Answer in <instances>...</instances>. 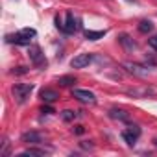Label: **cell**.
Instances as JSON below:
<instances>
[{
	"label": "cell",
	"instance_id": "6da1fadb",
	"mask_svg": "<svg viewBox=\"0 0 157 157\" xmlns=\"http://www.w3.org/2000/svg\"><path fill=\"white\" fill-rule=\"evenodd\" d=\"M32 93H33V83H17V85H13V94H15L19 104H24L30 98Z\"/></svg>",
	"mask_w": 157,
	"mask_h": 157
},
{
	"label": "cell",
	"instance_id": "7a4b0ae2",
	"mask_svg": "<svg viewBox=\"0 0 157 157\" xmlns=\"http://www.w3.org/2000/svg\"><path fill=\"white\" fill-rule=\"evenodd\" d=\"M28 56H30V61H32V63H33L37 68H44V67H46V57H44L43 50H41L37 44L30 46V52H28Z\"/></svg>",
	"mask_w": 157,
	"mask_h": 157
},
{
	"label": "cell",
	"instance_id": "3957f363",
	"mask_svg": "<svg viewBox=\"0 0 157 157\" xmlns=\"http://www.w3.org/2000/svg\"><path fill=\"white\" fill-rule=\"evenodd\" d=\"M72 96L76 100H80L82 104H89V105H94L96 104V96L94 93L87 91V89H72Z\"/></svg>",
	"mask_w": 157,
	"mask_h": 157
},
{
	"label": "cell",
	"instance_id": "277c9868",
	"mask_svg": "<svg viewBox=\"0 0 157 157\" xmlns=\"http://www.w3.org/2000/svg\"><path fill=\"white\" fill-rule=\"evenodd\" d=\"M139 135H140V128H139V126H135V124L122 131V139L126 140V144H128V146H135V142H137Z\"/></svg>",
	"mask_w": 157,
	"mask_h": 157
},
{
	"label": "cell",
	"instance_id": "5b68a950",
	"mask_svg": "<svg viewBox=\"0 0 157 157\" xmlns=\"http://www.w3.org/2000/svg\"><path fill=\"white\" fill-rule=\"evenodd\" d=\"M91 61H93V54H78L76 57H72L70 67L72 68H85Z\"/></svg>",
	"mask_w": 157,
	"mask_h": 157
},
{
	"label": "cell",
	"instance_id": "8992f818",
	"mask_svg": "<svg viewBox=\"0 0 157 157\" xmlns=\"http://www.w3.org/2000/svg\"><path fill=\"white\" fill-rule=\"evenodd\" d=\"M80 30V24H78V19L74 17V13H67V22H65V33H76Z\"/></svg>",
	"mask_w": 157,
	"mask_h": 157
},
{
	"label": "cell",
	"instance_id": "52a82bcc",
	"mask_svg": "<svg viewBox=\"0 0 157 157\" xmlns=\"http://www.w3.org/2000/svg\"><path fill=\"white\" fill-rule=\"evenodd\" d=\"M21 140L26 142V144H41L43 142V135L37 133V131H26V133H22Z\"/></svg>",
	"mask_w": 157,
	"mask_h": 157
},
{
	"label": "cell",
	"instance_id": "ba28073f",
	"mask_svg": "<svg viewBox=\"0 0 157 157\" xmlns=\"http://www.w3.org/2000/svg\"><path fill=\"white\" fill-rule=\"evenodd\" d=\"M39 96H41V100L46 102V104H52V102H56V100L59 98L57 91H54V89H43V91L39 93Z\"/></svg>",
	"mask_w": 157,
	"mask_h": 157
},
{
	"label": "cell",
	"instance_id": "9c48e42d",
	"mask_svg": "<svg viewBox=\"0 0 157 157\" xmlns=\"http://www.w3.org/2000/svg\"><path fill=\"white\" fill-rule=\"evenodd\" d=\"M118 43H120L126 50H135V48H137V43H135L128 33H120V35H118Z\"/></svg>",
	"mask_w": 157,
	"mask_h": 157
},
{
	"label": "cell",
	"instance_id": "30bf717a",
	"mask_svg": "<svg viewBox=\"0 0 157 157\" xmlns=\"http://www.w3.org/2000/svg\"><path fill=\"white\" fill-rule=\"evenodd\" d=\"M124 68H128V72H131L135 76H146L148 74V68H144L140 65H135V63H124Z\"/></svg>",
	"mask_w": 157,
	"mask_h": 157
},
{
	"label": "cell",
	"instance_id": "8fae6325",
	"mask_svg": "<svg viewBox=\"0 0 157 157\" xmlns=\"http://www.w3.org/2000/svg\"><path fill=\"white\" fill-rule=\"evenodd\" d=\"M6 41L8 43H15V44H21V46H26V44H30L32 39H26L21 33H17V35H6Z\"/></svg>",
	"mask_w": 157,
	"mask_h": 157
},
{
	"label": "cell",
	"instance_id": "7c38bea8",
	"mask_svg": "<svg viewBox=\"0 0 157 157\" xmlns=\"http://www.w3.org/2000/svg\"><path fill=\"white\" fill-rule=\"evenodd\" d=\"M105 35V30H85V39L89 41H98Z\"/></svg>",
	"mask_w": 157,
	"mask_h": 157
},
{
	"label": "cell",
	"instance_id": "4fadbf2b",
	"mask_svg": "<svg viewBox=\"0 0 157 157\" xmlns=\"http://www.w3.org/2000/svg\"><path fill=\"white\" fill-rule=\"evenodd\" d=\"M109 117L115 118V120H122V122H128L129 120V115L126 111H122V109H111L109 111Z\"/></svg>",
	"mask_w": 157,
	"mask_h": 157
},
{
	"label": "cell",
	"instance_id": "5bb4252c",
	"mask_svg": "<svg viewBox=\"0 0 157 157\" xmlns=\"http://www.w3.org/2000/svg\"><path fill=\"white\" fill-rule=\"evenodd\" d=\"M78 117H80V111H70V109L61 111V118H63L65 122H72V120L78 118Z\"/></svg>",
	"mask_w": 157,
	"mask_h": 157
},
{
	"label": "cell",
	"instance_id": "9a60e30c",
	"mask_svg": "<svg viewBox=\"0 0 157 157\" xmlns=\"http://www.w3.org/2000/svg\"><path fill=\"white\" fill-rule=\"evenodd\" d=\"M137 28L140 33H150V32H153V22L151 21H140Z\"/></svg>",
	"mask_w": 157,
	"mask_h": 157
},
{
	"label": "cell",
	"instance_id": "2e32d148",
	"mask_svg": "<svg viewBox=\"0 0 157 157\" xmlns=\"http://www.w3.org/2000/svg\"><path fill=\"white\" fill-rule=\"evenodd\" d=\"M57 83L63 85V87H70V85L76 83V78L74 76H61V78H57Z\"/></svg>",
	"mask_w": 157,
	"mask_h": 157
},
{
	"label": "cell",
	"instance_id": "e0dca14e",
	"mask_svg": "<svg viewBox=\"0 0 157 157\" xmlns=\"http://www.w3.org/2000/svg\"><path fill=\"white\" fill-rule=\"evenodd\" d=\"M26 155H30V157H33V155L43 157V155H46V151L44 150H37V148H30V150H26V151L21 153V157H26Z\"/></svg>",
	"mask_w": 157,
	"mask_h": 157
},
{
	"label": "cell",
	"instance_id": "ac0fdd59",
	"mask_svg": "<svg viewBox=\"0 0 157 157\" xmlns=\"http://www.w3.org/2000/svg\"><path fill=\"white\" fill-rule=\"evenodd\" d=\"M128 94H133V96H146V94H151V89H129Z\"/></svg>",
	"mask_w": 157,
	"mask_h": 157
},
{
	"label": "cell",
	"instance_id": "d6986e66",
	"mask_svg": "<svg viewBox=\"0 0 157 157\" xmlns=\"http://www.w3.org/2000/svg\"><path fill=\"white\" fill-rule=\"evenodd\" d=\"M19 33H21L22 37H26V39H33V37L37 35V32H35L33 28H22V30H21Z\"/></svg>",
	"mask_w": 157,
	"mask_h": 157
},
{
	"label": "cell",
	"instance_id": "ffe728a7",
	"mask_svg": "<svg viewBox=\"0 0 157 157\" xmlns=\"http://www.w3.org/2000/svg\"><path fill=\"white\" fill-rule=\"evenodd\" d=\"M148 44H150L153 50H157V37H150V39H148Z\"/></svg>",
	"mask_w": 157,
	"mask_h": 157
},
{
	"label": "cell",
	"instance_id": "44dd1931",
	"mask_svg": "<svg viewBox=\"0 0 157 157\" xmlns=\"http://www.w3.org/2000/svg\"><path fill=\"white\" fill-rule=\"evenodd\" d=\"M26 72H28V68H26V67H19L17 70H13V74H26Z\"/></svg>",
	"mask_w": 157,
	"mask_h": 157
},
{
	"label": "cell",
	"instance_id": "7402d4cb",
	"mask_svg": "<svg viewBox=\"0 0 157 157\" xmlns=\"http://www.w3.org/2000/svg\"><path fill=\"white\" fill-rule=\"evenodd\" d=\"M41 113H44V115H52V113H56V111H54L52 107H48V105H46V107H43V109H41Z\"/></svg>",
	"mask_w": 157,
	"mask_h": 157
},
{
	"label": "cell",
	"instance_id": "603a6c76",
	"mask_svg": "<svg viewBox=\"0 0 157 157\" xmlns=\"http://www.w3.org/2000/svg\"><path fill=\"white\" fill-rule=\"evenodd\" d=\"M80 146H82V148H85V150H93V148H94V146H93L91 142H87V140H85V142H82Z\"/></svg>",
	"mask_w": 157,
	"mask_h": 157
},
{
	"label": "cell",
	"instance_id": "cb8c5ba5",
	"mask_svg": "<svg viewBox=\"0 0 157 157\" xmlns=\"http://www.w3.org/2000/svg\"><path fill=\"white\" fill-rule=\"evenodd\" d=\"M83 131H85V129H83V126H76V128H74V133H76V135H82Z\"/></svg>",
	"mask_w": 157,
	"mask_h": 157
},
{
	"label": "cell",
	"instance_id": "d4e9b609",
	"mask_svg": "<svg viewBox=\"0 0 157 157\" xmlns=\"http://www.w3.org/2000/svg\"><path fill=\"white\" fill-rule=\"evenodd\" d=\"M153 144H155V146H157V137H155V139H153Z\"/></svg>",
	"mask_w": 157,
	"mask_h": 157
},
{
	"label": "cell",
	"instance_id": "484cf974",
	"mask_svg": "<svg viewBox=\"0 0 157 157\" xmlns=\"http://www.w3.org/2000/svg\"><path fill=\"white\" fill-rule=\"evenodd\" d=\"M155 37H157V35H155Z\"/></svg>",
	"mask_w": 157,
	"mask_h": 157
}]
</instances>
